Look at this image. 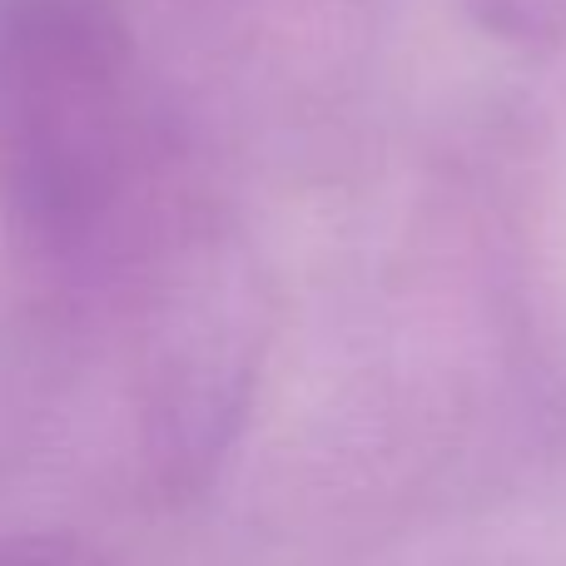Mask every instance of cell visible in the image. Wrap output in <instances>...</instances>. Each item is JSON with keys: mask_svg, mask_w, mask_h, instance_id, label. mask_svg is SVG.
<instances>
[{"mask_svg": "<svg viewBox=\"0 0 566 566\" xmlns=\"http://www.w3.org/2000/svg\"><path fill=\"white\" fill-rule=\"evenodd\" d=\"M149 115L105 0H0V185L40 259L75 274L135 244Z\"/></svg>", "mask_w": 566, "mask_h": 566, "instance_id": "6da1fadb", "label": "cell"}, {"mask_svg": "<svg viewBox=\"0 0 566 566\" xmlns=\"http://www.w3.org/2000/svg\"><path fill=\"white\" fill-rule=\"evenodd\" d=\"M0 566H109V562L70 537L20 532V537H0Z\"/></svg>", "mask_w": 566, "mask_h": 566, "instance_id": "7a4b0ae2", "label": "cell"}, {"mask_svg": "<svg viewBox=\"0 0 566 566\" xmlns=\"http://www.w3.org/2000/svg\"><path fill=\"white\" fill-rule=\"evenodd\" d=\"M497 25L507 30H552L566 20V0H497Z\"/></svg>", "mask_w": 566, "mask_h": 566, "instance_id": "3957f363", "label": "cell"}]
</instances>
